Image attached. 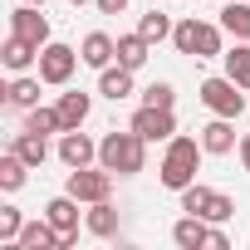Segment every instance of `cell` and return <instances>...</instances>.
Instances as JSON below:
<instances>
[{
	"instance_id": "obj_25",
	"label": "cell",
	"mask_w": 250,
	"mask_h": 250,
	"mask_svg": "<svg viewBox=\"0 0 250 250\" xmlns=\"http://www.w3.org/2000/svg\"><path fill=\"white\" fill-rule=\"evenodd\" d=\"M221 30L230 40H250V5H226L221 10Z\"/></svg>"
},
{
	"instance_id": "obj_36",
	"label": "cell",
	"mask_w": 250,
	"mask_h": 250,
	"mask_svg": "<svg viewBox=\"0 0 250 250\" xmlns=\"http://www.w3.org/2000/svg\"><path fill=\"white\" fill-rule=\"evenodd\" d=\"M30 5H44V0H30Z\"/></svg>"
},
{
	"instance_id": "obj_1",
	"label": "cell",
	"mask_w": 250,
	"mask_h": 250,
	"mask_svg": "<svg viewBox=\"0 0 250 250\" xmlns=\"http://www.w3.org/2000/svg\"><path fill=\"white\" fill-rule=\"evenodd\" d=\"M143 162H147V138L133 133V128L128 133H108L98 143V167H108L113 177H138Z\"/></svg>"
},
{
	"instance_id": "obj_35",
	"label": "cell",
	"mask_w": 250,
	"mask_h": 250,
	"mask_svg": "<svg viewBox=\"0 0 250 250\" xmlns=\"http://www.w3.org/2000/svg\"><path fill=\"white\" fill-rule=\"evenodd\" d=\"M74 5H88V0H74Z\"/></svg>"
},
{
	"instance_id": "obj_12",
	"label": "cell",
	"mask_w": 250,
	"mask_h": 250,
	"mask_svg": "<svg viewBox=\"0 0 250 250\" xmlns=\"http://www.w3.org/2000/svg\"><path fill=\"white\" fill-rule=\"evenodd\" d=\"M79 54H83V64H88V69H108V64L118 59V40H108L103 30H93V35L79 44Z\"/></svg>"
},
{
	"instance_id": "obj_28",
	"label": "cell",
	"mask_w": 250,
	"mask_h": 250,
	"mask_svg": "<svg viewBox=\"0 0 250 250\" xmlns=\"http://www.w3.org/2000/svg\"><path fill=\"white\" fill-rule=\"evenodd\" d=\"M20 230H25V216H20L15 206H0V245H15Z\"/></svg>"
},
{
	"instance_id": "obj_15",
	"label": "cell",
	"mask_w": 250,
	"mask_h": 250,
	"mask_svg": "<svg viewBox=\"0 0 250 250\" xmlns=\"http://www.w3.org/2000/svg\"><path fill=\"white\" fill-rule=\"evenodd\" d=\"M59 118H64V133L69 128H83V123H88V108H93V98L83 93V88H74V93H59Z\"/></svg>"
},
{
	"instance_id": "obj_34",
	"label": "cell",
	"mask_w": 250,
	"mask_h": 250,
	"mask_svg": "<svg viewBox=\"0 0 250 250\" xmlns=\"http://www.w3.org/2000/svg\"><path fill=\"white\" fill-rule=\"evenodd\" d=\"M240 162H245V172H250V133L240 138Z\"/></svg>"
},
{
	"instance_id": "obj_19",
	"label": "cell",
	"mask_w": 250,
	"mask_h": 250,
	"mask_svg": "<svg viewBox=\"0 0 250 250\" xmlns=\"http://www.w3.org/2000/svg\"><path fill=\"white\" fill-rule=\"evenodd\" d=\"M10 147H15V152H20L30 167H44V157H49V143H44V133H30V128H25V133H15V143H10Z\"/></svg>"
},
{
	"instance_id": "obj_20",
	"label": "cell",
	"mask_w": 250,
	"mask_h": 250,
	"mask_svg": "<svg viewBox=\"0 0 250 250\" xmlns=\"http://www.w3.org/2000/svg\"><path fill=\"white\" fill-rule=\"evenodd\" d=\"M221 59H226V74L250 93V40H240V44H235V49H226Z\"/></svg>"
},
{
	"instance_id": "obj_7",
	"label": "cell",
	"mask_w": 250,
	"mask_h": 250,
	"mask_svg": "<svg viewBox=\"0 0 250 250\" xmlns=\"http://www.w3.org/2000/svg\"><path fill=\"white\" fill-rule=\"evenodd\" d=\"M44 216L54 221V230H59V250H69V245H79V196H54L49 206H44Z\"/></svg>"
},
{
	"instance_id": "obj_11",
	"label": "cell",
	"mask_w": 250,
	"mask_h": 250,
	"mask_svg": "<svg viewBox=\"0 0 250 250\" xmlns=\"http://www.w3.org/2000/svg\"><path fill=\"white\" fill-rule=\"evenodd\" d=\"M172 240H177L182 250H201V245L211 240V221H206V216H191V211H187V216H182V221L172 226Z\"/></svg>"
},
{
	"instance_id": "obj_23",
	"label": "cell",
	"mask_w": 250,
	"mask_h": 250,
	"mask_svg": "<svg viewBox=\"0 0 250 250\" xmlns=\"http://www.w3.org/2000/svg\"><path fill=\"white\" fill-rule=\"evenodd\" d=\"M25 128L30 133H64V118H59V108H25Z\"/></svg>"
},
{
	"instance_id": "obj_26",
	"label": "cell",
	"mask_w": 250,
	"mask_h": 250,
	"mask_svg": "<svg viewBox=\"0 0 250 250\" xmlns=\"http://www.w3.org/2000/svg\"><path fill=\"white\" fill-rule=\"evenodd\" d=\"M216 54H226V44H221V25H196V59H216Z\"/></svg>"
},
{
	"instance_id": "obj_13",
	"label": "cell",
	"mask_w": 250,
	"mask_h": 250,
	"mask_svg": "<svg viewBox=\"0 0 250 250\" xmlns=\"http://www.w3.org/2000/svg\"><path fill=\"white\" fill-rule=\"evenodd\" d=\"M98 93L113 98V103H123V98L133 93V69H128V64H118V69L108 64V69H98Z\"/></svg>"
},
{
	"instance_id": "obj_17",
	"label": "cell",
	"mask_w": 250,
	"mask_h": 250,
	"mask_svg": "<svg viewBox=\"0 0 250 250\" xmlns=\"http://www.w3.org/2000/svg\"><path fill=\"white\" fill-rule=\"evenodd\" d=\"M147 54H152V40H147V35H118V64L143 69Z\"/></svg>"
},
{
	"instance_id": "obj_4",
	"label": "cell",
	"mask_w": 250,
	"mask_h": 250,
	"mask_svg": "<svg viewBox=\"0 0 250 250\" xmlns=\"http://www.w3.org/2000/svg\"><path fill=\"white\" fill-rule=\"evenodd\" d=\"M79 64H83V54H79V49H69V44H54V40H49V44L40 49V79H44V83H54V88H64V83L74 79V69H79Z\"/></svg>"
},
{
	"instance_id": "obj_33",
	"label": "cell",
	"mask_w": 250,
	"mask_h": 250,
	"mask_svg": "<svg viewBox=\"0 0 250 250\" xmlns=\"http://www.w3.org/2000/svg\"><path fill=\"white\" fill-rule=\"evenodd\" d=\"M206 245H211V250H230V240H226L221 226H211V240H206Z\"/></svg>"
},
{
	"instance_id": "obj_31",
	"label": "cell",
	"mask_w": 250,
	"mask_h": 250,
	"mask_svg": "<svg viewBox=\"0 0 250 250\" xmlns=\"http://www.w3.org/2000/svg\"><path fill=\"white\" fill-rule=\"evenodd\" d=\"M230 216H235V201H230L226 191H216V196H211V211H206V221H211V226H221V221H230Z\"/></svg>"
},
{
	"instance_id": "obj_27",
	"label": "cell",
	"mask_w": 250,
	"mask_h": 250,
	"mask_svg": "<svg viewBox=\"0 0 250 250\" xmlns=\"http://www.w3.org/2000/svg\"><path fill=\"white\" fill-rule=\"evenodd\" d=\"M211 187H201V182H191V187H182V211H191V216H206L211 211Z\"/></svg>"
},
{
	"instance_id": "obj_16",
	"label": "cell",
	"mask_w": 250,
	"mask_h": 250,
	"mask_svg": "<svg viewBox=\"0 0 250 250\" xmlns=\"http://www.w3.org/2000/svg\"><path fill=\"white\" fill-rule=\"evenodd\" d=\"M83 226H88V235L113 240V235H118V211H113V201H93V211L83 216Z\"/></svg>"
},
{
	"instance_id": "obj_30",
	"label": "cell",
	"mask_w": 250,
	"mask_h": 250,
	"mask_svg": "<svg viewBox=\"0 0 250 250\" xmlns=\"http://www.w3.org/2000/svg\"><path fill=\"white\" fill-rule=\"evenodd\" d=\"M196 25H201V20H182V25L172 30V44H177V54H196Z\"/></svg>"
},
{
	"instance_id": "obj_14",
	"label": "cell",
	"mask_w": 250,
	"mask_h": 250,
	"mask_svg": "<svg viewBox=\"0 0 250 250\" xmlns=\"http://www.w3.org/2000/svg\"><path fill=\"white\" fill-rule=\"evenodd\" d=\"M235 118H211L206 128H201V147L206 152H216V157H226L230 147H235V128H230Z\"/></svg>"
},
{
	"instance_id": "obj_24",
	"label": "cell",
	"mask_w": 250,
	"mask_h": 250,
	"mask_svg": "<svg viewBox=\"0 0 250 250\" xmlns=\"http://www.w3.org/2000/svg\"><path fill=\"white\" fill-rule=\"evenodd\" d=\"M172 30H177V25H172V20H167V15H162L157 5H152V10H147V15L138 20V35H147L152 44H162V40H172Z\"/></svg>"
},
{
	"instance_id": "obj_21",
	"label": "cell",
	"mask_w": 250,
	"mask_h": 250,
	"mask_svg": "<svg viewBox=\"0 0 250 250\" xmlns=\"http://www.w3.org/2000/svg\"><path fill=\"white\" fill-rule=\"evenodd\" d=\"M40 83H44V79H25V74H20V79H10L5 103H10V108H35V103H40Z\"/></svg>"
},
{
	"instance_id": "obj_22",
	"label": "cell",
	"mask_w": 250,
	"mask_h": 250,
	"mask_svg": "<svg viewBox=\"0 0 250 250\" xmlns=\"http://www.w3.org/2000/svg\"><path fill=\"white\" fill-rule=\"evenodd\" d=\"M25 172H30V162H25L15 147L0 157V187H5V191H20V187H25Z\"/></svg>"
},
{
	"instance_id": "obj_3",
	"label": "cell",
	"mask_w": 250,
	"mask_h": 250,
	"mask_svg": "<svg viewBox=\"0 0 250 250\" xmlns=\"http://www.w3.org/2000/svg\"><path fill=\"white\" fill-rule=\"evenodd\" d=\"M201 103H206L216 118H240V113H245V88H240L230 74H221V79H206V83H201Z\"/></svg>"
},
{
	"instance_id": "obj_10",
	"label": "cell",
	"mask_w": 250,
	"mask_h": 250,
	"mask_svg": "<svg viewBox=\"0 0 250 250\" xmlns=\"http://www.w3.org/2000/svg\"><path fill=\"white\" fill-rule=\"evenodd\" d=\"M10 250H59L54 221H49V216H44V221H25V230H20V240H15Z\"/></svg>"
},
{
	"instance_id": "obj_2",
	"label": "cell",
	"mask_w": 250,
	"mask_h": 250,
	"mask_svg": "<svg viewBox=\"0 0 250 250\" xmlns=\"http://www.w3.org/2000/svg\"><path fill=\"white\" fill-rule=\"evenodd\" d=\"M201 152H206V147H201V138H182V133H177V138L167 143L162 167H157V172H162V187H167V191L191 187V182H196V167H201Z\"/></svg>"
},
{
	"instance_id": "obj_9",
	"label": "cell",
	"mask_w": 250,
	"mask_h": 250,
	"mask_svg": "<svg viewBox=\"0 0 250 250\" xmlns=\"http://www.w3.org/2000/svg\"><path fill=\"white\" fill-rule=\"evenodd\" d=\"M93 157H98V143H93L88 133H79V128H69V133L59 138V162H64L69 172H74V167H88Z\"/></svg>"
},
{
	"instance_id": "obj_32",
	"label": "cell",
	"mask_w": 250,
	"mask_h": 250,
	"mask_svg": "<svg viewBox=\"0 0 250 250\" xmlns=\"http://www.w3.org/2000/svg\"><path fill=\"white\" fill-rule=\"evenodd\" d=\"M93 5H98L103 15H123V10H128V0H93Z\"/></svg>"
},
{
	"instance_id": "obj_8",
	"label": "cell",
	"mask_w": 250,
	"mask_h": 250,
	"mask_svg": "<svg viewBox=\"0 0 250 250\" xmlns=\"http://www.w3.org/2000/svg\"><path fill=\"white\" fill-rule=\"evenodd\" d=\"M10 35H20V40H30V44H49V20L40 15V5H30V0H25V5L10 15Z\"/></svg>"
},
{
	"instance_id": "obj_6",
	"label": "cell",
	"mask_w": 250,
	"mask_h": 250,
	"mask_svg": "<svg viewBox=\"0 0 250 250\" xmlns=\"http://www.w3.org/2000/svg\"><path fill=\"white\" fill-rule=\"evenodd\" d=\"M64 191L79 196V201H88V206H93V201H108V191H113V172H108V167H98V172H93V167H74Z\"/></svg>"
},
{
	"instance_id": "obj_29",
	"label": "cell",
	"mask_w": 250,
	"mask_h": 250,
	"mask_svg": "<svg viewBox=\"0 0 250 250\" xmlns=\"http://www.w3.org/2000/svg\"><path fill=\"white\" fill-rule=\"evenodd\" d=\"M143 103H152V108H172V103H177V88H172L167 79H157V83L143 88Z\"/></svg>"
},
{
	"instance_id": "obj_18",
	"label": "cell",
	"mask_w": 250,
	"mask_h": 250,
	"mask_svg": "<svg viewBox=\"0 0 250 250\" xmlns=\"http://www.w3.org/2000/svg\"><path fill=\"white\" fill-rule=\"evenodd\" d=\"M0 54H5V69H30L35 59H40V44H30V40H20V35H10L5 40V49H0Z\"/></svg>"
},
{
	"instance_id": "obj_5",
	"label": "cell",
	"mask_w": 250,
	"mask_h": 250,
	"mask_svg": "<svg viewBox=\"0 0 250 250\" xmlns=\"http://www.w3.org/2000/svg\"><path fill=\"white\" fill-rule=\"evenodd\" d=\"M128 128L143 133L147 143H172V138H177V118H172V108H152V103H143V108L133 113Z\"/></svg>"
}]
</instances>
